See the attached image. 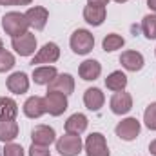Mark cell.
I'll use <instances>...</instances> for the list:
<instances>
[{"label": "cell", "instance_id": "6da1fadb", "mask_svg": "<svg viewBox=\"0 0 156 156\" xmlns=\"http://www.w3.org/2000/svg\"><path fill=\"white\" fill-rule=\"evenodd\" d=\"M2 27H4V31H5L9 37L16 38V37H22V35L27 33L29 22H27L26 15L16 13V11H11V13H5V15H4V18H2Z\"/></svg>", "mask_w": 156, "mask_h": 156}, {"label": "cell", "instance_id": "7a4b0ae2", "mask_svg": "<svg viewBox=\"0 0 156 156\" xmlns=\"http://www.w3.org/2000/svg\"><path fill=\"white\" fill-rule=\"evenodd\" d=\"M93 45H94V37L87 29H76L71 35V49L76 55H87V53H91Z\"/></svg>", "mask_w": 156, "mask_h": 156}, {"label": "cell", "instance_id": "3957f363", "mask_svg": "<svg viewBox=\"0 0 156 156\" xmlns=\"http://www.w3.org/2000/svg\"><path fill=\"white\" fill-rule=\"evenodd\" d=\"M85 154L87 156H109L105 144V136L102 133H93L85 140Z\"/></svg>", "mask_w": 156, "mask_h": 156}, {"label": "cell", "instance_id": "277c9868", "mask_svg": "<svg viewBox=\"0 0 156 156\" xmlns=\"http://www.w3.org/2000/svg\"><path fill=\"white\" fill-rule=\"evenodd\" d=\"M56 151L62 156H78L82 151V140L78 134H66L56 142Z\"/></svg>", "mask_w": 156, "mask_h": 156}, {"label": "cell", "instance_id": "5b68a950", "mask_svg": "<svg viewBox=\"0 0 156 156\" xmlns=\"http://www.w3.org/2000/svg\"><path fill=\"white\" fill-rule=\"evenodd\" d=\"M44 100H45V105H47V113L53 115V116H60L67 109V96L64 93L47 91Z\"/></svg>", "mask_w": 156, "mask_h": 156}, {"label": "cell", "instance_id": "8992f818", "mask_svg": "<svg viewBox=\"0 0 156 156\" xmlns=\"http://www.w3.org/2000/svg\"><path fill=\"white\" fill-rule=\"evenodd\" d=\"M138 134H140V122L136 118H125L116 125V136L125 142L134 140Z\"/></svg>", "mask_w": 156, "mask_h": 156}, {"label": "cell", "instance_id": "52a82bcc", "mask_svg": "<svg viewBox=\"0 0 156 156\" xmlns=\"http://www.w3.org/2000/svg\"><path fill=\"white\" fill-rule=\"evenodd\" d=\"M13 49H15L20 56H29V55H33L35 49H37V38H35V35L26 33V35H22V37L13 38Z\"/></svg>", "mask_w": 156, "mask_h": 156}, {"label": "cell", "instance_id": "ba28073f", "mask_svg": "<svg viewBox=\"0 0 156 156\" xmlns=\"http://www.w3.org/2000/svg\"><path fill=\"white\" fill-rule=\"evenodd\" d=\"M58 56H60L58 45L53 44V42H47L42 49H38V53L35 55V58L31 60V64H33V66H35V64H53V62L58 60Z\"/></svg>", "mask_w": 156, "mask_h": 156}, {"label": "cell", "instance_id": "9c48e42d", "mask_svg": "<svg viewBox=\"0 0 156 156\" xmlns=\"http://www.w3.org/2000/svg\"><path fill=\"white\" fill-rule=\"evenodd\" d=\"M133 107V98L129 93H123V91H116L111 98V111L115 115H125L129 113Z\"/></svg>", "mask_w": 156, "mask_h": 156}, {"label": "cell", "instance_id": "30bf717a", "mask_svg": "<svg viewBox=\"0 0 156 156\" xmlns=\"http://www.w3.org/2000/svg\"><path fill=\"white\" fill-rule=\"evenodd\" d=\"M47 85H49V91L64 93L66 96L75 91V80H73L71 75H67V73H66V75H56Z\"/></svg>", "mask_w": 156, "mask_h": 156}, {"label": "cell", "instance_id": "8fae6325", "mask_svg": "<svg viewBox=\"0 0 156 156\" xmlns=\"http://www.w3.org/2000/svg\"><path fill=\"white\" fill-rule=\"evenodd\" d=\"M55 129L53 127H49V125H37L33 131H31V138H33V144H37V145H44V147H47V145H51L53 142H55Z\"/></svg>", "mask_w": 156, "mask_h": 156}, {"label": "cell", "instance_id": "7c38bea8", "mask_svg": "<svg viewBox=\"0 0 156 156\" xmlns=\"http://www.w3.org/2000/svg\"><path fill=\"white\" fill-rule=\"evenodd\" d=\"M26 18H27V22H29V26H31V27H35V29H38V31H40V29H44V27H45L47 18H49V13H47V9H45V7H38V5H35V7L27 9Z\"/></svg>", "mask_w": 156, "mask_h": 156}, {"label": "cell", "instance_id": "4fadbf2b", "mask_svg": "<svg viewBox=\"0 0 156 156\" xmlns=\"http://www.w3.org/2000/svg\"><path fill=\"white\" fill-rule=\"evenodd\" d=\"M24 113H26V116H29V118H40L44 113H47L45 100L40 98V96L27 98L26 104H24Z\"/></svg>", "mask_w": 156, "mask_h": 156}, {"label": "cell", "instance_id": "5bb4252c", "mask_svg": "<svg viewBox=\"0 0 156 156\" xmlns=\"http://www.w3.org/2000/svg\"><path fill=\"white\" fill-rule=\"evenodd\" d=\"M7 89L11 91V93H15V94H24V93H27V89H29V78L26 73H13L11 76L7 78Z\"/></svg>", "mask_w": 156, "mask_h": 156}, {"label": "cell", "instance_id": "9a60e30c", "mask_svg": "<svg viewBox=\"0 0 156 156\" xmlns=\"http://www.w3.org/2000/svg\"><path fill=\"white\" fill-rule=\"evenodd\" d=\"M83 18L91 26H100L105 20V7L104 5H96V4H89L83 9Z\"/></svg>", "mask_w": 156, "mask_h": 156}, {"label": "cell", "instance_id": "2e32d148", "mask_svg": "<svg viewBox=\"0 0 156 156\" xmlns=\"http://www.w3.org/2000/svg\"><path fill=\"white\" fill-rule=\"evenodd\" d=\"M120 62H122V66L127 71H140L144 67V56L138 51H125V53H122Z\"/></svg>", "mask_w": 156, "mask_h": 156}, {"label": "cell", "instance_id": "e0dca14e", "mask_svg": "<svg viewBox=\"0 0 156 156\" xmlns=\"http://www.w3.org/2000/svg\"><path fill=\"white\" fill-rule=\"evenodd\" d=\"M104 93L98 89V87H91V89H87L85 93H83V104H85V107L87 109H91V111H98L102 105H104Z\"/></svg>", "mask_w": 156, "mask_h": 156}, {"label": "cell", "instance_id": "ac0fdd59", "mask_svg": "<svg viewBox=\"0 0 156 156\" xmlns=\"http://www.w3.org/2000/svg\"><path fill=\"white\" fill-rule=\"evenodd\" d=\"M85 129H87V116L82 115V113H76V115L69 116L67 122H66L67 134H82Z\"/></svg>", "mask_w": 156, "mask_h": 156}, {"label": "cell", "instance_id": "d6986e66", "mask_svg": "<svg viewBox=\"0 0 156 156\" xmlns=\"http://www.w3.org/2000/svg\"><path fill=\"white\" fill-rule=\"evenodd\" d=\"M80 76L83 80H96L102 73V66L96 62V60H85L80 64V69H78Z\"/></svg>", "mask_w": 156, "mask_h": 156}, {"label": "cell", "instance_id": "ffe728a7", "mask_svg": "<svg viewBox=\"0 0 156 156\" xmlns=\"http://www.w3.org/2000/svg\"><path fill=\"white\" fill-rule=\"evenodd\" d=\"M16 136H18V123L15 120L0 118V140L2 142H11Z\"/></svg>", "mask_w": 156, "mask_h": 156}, {"label": "cell", "instance_id": "44dd1931", "mask_svg": "<svg viewBox=\"0 0 156 156\" xmlns=\"http://www.w3.org/2000/svg\"><path fill=\"white\" fill-rule=\"evenodd\" d=\"M56 75H58V73H56V69H55L53 66H45V67H37V69H33V80H35V83H38V85L49 83Z\"/></svg>", "mask_w": 156, "mask_h": 156}, {"label": "cell", "instance_id": "7402d4cb", "mask_svg": "<svg viewBox=\"0 0 156 156\" xmlns=\"http://www.w3.org/2000/svg\"><path fill=\"white\" fill-rule=\"evenodd\" d=\"M18 115V105L13 98H7V96H2L0 98V118H5V120H15V116Z\"/></svg>", "mask_w": 156, "mask_h": 156}, {"label": "cell", "instance_id": "603a6c76", "mask_svg": "<svg viewBox=\"0 0 156 156\" xmlns=\"http://www.w3.org/2000/svg\"><path fill=\"white\" fill-rule=\"evenodd\" d=\"M105 85L111 91H123L125 85H127V76L122 71H115V73H111L105 78Z\"/></svg>", "mask_w": 156, "mask_h": 156}, {"label": "cell", "instance_id": "cb8c5ba5", "mask_svg": "<svg viewBox=\"0 0 156 156\" xmlns=\"http://www.w3.org/2000/svg\"><path fill=\"white\" fill-rule=\"evenodd\" d=\"M142 31L149 40L156 38V15H147L142 20Z\"/></svg>", "mask_w": 156, "mask_h": 156}, {"label": "cell", "instance_id": "d4e9b609", "mask_svg": "<svg viewBox=\"0 0 156 156\" xmlns=\"http://www.w3.org/2000/svg\"><path fill=\"white\" fill-rule=\"evenodd\" d=\"M123 44H125V40L123 37H120V35H107L104 42H102V45H104V51H107V53H111V51H116L120 47H123Z\"/></svg>", "mask_w": 156, "mask_h": 156}, {"label": "cell", "instance_id": "484cf974", "mask_svg": "<svg viewBox=\"0 0 156 156\" xmlns=\"http://www.w3.org/2000/svg\"><path fill=\"white\" fill-rule=\"evenodd\" d=\"M144 122H145V125H147L151 131H156V102L151 104V105L145 109V113H144Z\"/></svg>", "mask_w": 156, "mask_h": 156}, {"label": "cell", "instance_id": "4316f807", "mask_svg": "<svg viewBox=\"0 0 156 156\" xmlns=\"http://www.w3.org/2000/svg\"><path fill=\"white\" fill-rule=\"evenodd\" d=\"M15 66V56L9 53V51H0V73H5L9 71L11 67Z\"/></svg>", "mask_w": 156, "mask_h": 156}, {"label": "cell", "instance_id": "83f0119b", "mask_svg": "<svg viewBox=\"0 0 156 156\" xmlns=\"http://www.w3.org/2000/svg\"><path fill=\"white\" fill-rule=\"evenodd\" d=\"M4 156H24V149L18 144H7L4 147Z\"/></svg>", "mask_w": 156, "mask_h": 156}, {"label": "cell", "instance_id": "f1b7e54d", "mask_svg": "<svg viewBox=\"0 0 156 156\" xmlns=\"http://www.w3.org/2000/svg\"><path fill=\"white\" fill-rule=\"evenodd\" d=\"M29 156H51V154H49V149H47V147L33 144L31 149H29Z\"/></svg>", "mask_w": 156, "mask_h": 156}, {"label": "cell", "instance_id": "f546056e", "mask_svg": "<svg viewBox=\"0 0 156 156\" xmlns=\"http://www.w3.org/2000/svg\"><path fill=\"white\" fill-rule=\"evenodd\" d=\"M89 4H96V5H107L109 4V0H89Z\"/></svg>", "mask_w": 156, "mask_h": 156}, {"label": "cell", "instance_id": "4dcf8cb0", "mask_svg": "<svg viewBox=\"0 0 156 156\" xmlns=\"http://www.w3.org/2000/svg\"><path fill=\"white\" fill-rule=\"evenodd\" d=\"M33 0H13V4L15 5H27V4H31Z\"/></svg>", "mask_w": 156, "mask_h": 156}, {"label": "cell", "instance_id": "1f68e13d", "mask_svg": "<svg viewBox=\"0 0 156 156\" xmlns=\"http://www.w3.org/2000/svg\"><path fill=\"white\" fill-rule=\"evenodd\" d=\"M149 151H151V154H153V156H156V140H154V142H151Z\"/></svg>", "mask_w": 156, "mask_h": 156}, {"label": "cell", "instance_id": "d6a6232c", "mask_svg": "<svg viewBox=\"0 0 156 156\" xmlns=\"http://www.w3.org/2000/svg\"><path fill=\"white\" fill-rule=\"evenodd\" d=\"M147 5H149L153 11H156V0H147Z\"/></svg>", "mask_w": 156, "mask_h": 156}, {"label": "cell", "instance_id": "836d02e7", "mask_svg": "<svg viewBox=\"0 0 156 156\" xmlns=\"http://www.w3.org/2000/svg\"><path fill=\"white\" fill-rule=\"evenodd\" d=\"M13 0H0V5H11Z\"/></svg>", "mask_w": 156, "mask_h": 156}, {"label": "cell", "instance_id": "e575fe53", "mask_svg": "<svg viewBox=\"0 0 156 156\" xmlns=\"http://www.w3.org/2000/svg\"><path fill=\"white\" fill-rule=\"evenodd\" d=\"M115 2H118V4H123V2H127V0H115Z\"/></svg>", "mask_w": 156, "mask_h": 156}, {"label": "cell", "instance_id": "d590c367", "mask_svg": "<svg viewBox=\"0 0 156 156\" xmlns=\"http://www.w3.org/2000/svg\"><path fill=\"white\" fill-rule=\"evenodd\" d=\"M2 49H4V44H2V40H0V51H2Z\"/></svg>", "mask_w": 156, "mask_h": 156}]
</instances>
